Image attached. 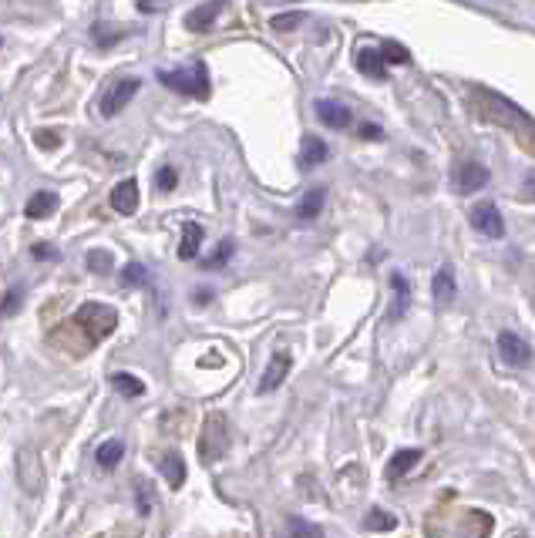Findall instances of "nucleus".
<instances>
[{
    "label": "nucleus",
    "instance_id": "obj_1",
    "mask_svg": "<svg viewBox=\"0 0 535 538\" xmlns=\"http://www.w3.org/2000/svg\"><path fill=\"white\" fill-rule=\"evenodd\" d=\"M472 101L478 105V111H482V118H488V122H498L505 128H519V132H532V118L525 115V111L519 105H512L509 98L495 95V91H475Z\"/></svg>",
    "mask_w": 535,
    "mask_h": 538
},
{
    "label": "nucleus",
    "instance_id": "obj_2",
    "mask_svg": "<svg viewBox=\"0 0 535 538\" xmlns=\"http://www.w3.org/2000/svg\"><path fill=\"white\" fill-rule=\"evenodd\" d=\"M159 81L165 88L179 91V95H192V98H209V71L206 61H196L189 71H159Z\"/></svg>",
    "mask_w": 535,
    "mask_h": 538
},
{
    "label": "nucleus",
    "instance_id": "obj_3",
    "mask_svg": "<svg viewBox=\"0 0 535 538\" xmlns=\"http://www.w3.org/2000/svg\"><path fill=\"white\" fill-rule=\"evenodd\" d=\"M75 323L88 333L91 343H98V340H105V337H112V333H115L118 313L112 310V306H105V303H85L78 310Z\"/></svg>",
    "mask_w": 535,
    "mask_h": 538
},
{
    "label": "nucleus",
    "instance_id": "obj_4",
    "mask_svg": "<svg viewBox=\"0 0 535 538\" xmlns=\"http://www.w3.org/2000/svg\"><path fill=\"white\" fill-rule=\"evenodd\" d=\"M138 88H142V81L138 78H122V81H115L112 88L101 95V101H98V111L105 118H115L118 111H122L128 101H132L135 95H138Z\"/></svg>",
    "mask_w": 535,
    "mask_h": 538
},
{
    "label": "nucleus",
    "instance_id": "obj_5",
    "mask_svg": "<svg viewBox=\"0 0 535 538\" xmlns=\"http://www.w3.org/2000/svg\"><path fill=\"white\" fill-rule=\"evenodd\" d=\"M226 444H229L226 421L219 414L206 417V428H202V461H206V465L209 461H219L226 451Z\"/></svg>",
    "mask_w": 535,
    "mask_h": 538
},
{
    "label": "nucleus",
    "instance_id": "obj_6",
    "mask_svg": "<svg viewBox=\"0 0 535 538\" xmlns=\"http://www.w3.org/2000/svg\"><path fill=\"white\" fill-rule=\"evenodd\" d=\"M472 226H475V233H482L488 239L505 236V219H502V212H498L495 202H482V206L472 209Z\"/></svg>",
    "mask_w": 535,
    "mask_h": 538
},
{
    "label": "nucleus",
    "instance_id": "obj_7",
    "mask_svg": "<svg viewBox=\"0 0 535 538\" xmlns=\"http://www.w3.org/2000/svg\"><path fill=\"white\" fill-rule=\"evenodd\" d=\"M498 357L505 360L509 367H525L532 360V347L525 343L519 333H498Z\"/></svg>",
    "mask_w": 535,
    "mask_h": 538
},
{
    "label": "nucleus",
    "instance_id": "obj_8",
    "mask_svg": "<svg viewBox=\"0 0 535 538\" xmlns=\"http://www.w3.org/2000/svg\"><path fill=\"white\" fill-rule=\"evenodd\" d=\"M313 111H317L320 122L327 128H334V132H344V128H350V122H354V111L334 98H320L317 105H313Z\"/></svg>",
    "mask_w": 535,
    "mask_h": 538
},
{
    "label": "nucleus",
    "instance_id": "obj_9",
    "mask_svg": "<svg viewBox=\"0 0 535 538\" xmlns=\"http://www.w3.org/2000/svg\"><path fill=\"white\" fill-rule=\"evenodd\" d=\"M488 185V169L478 162H465L461 169L455 172V192L458 196H475Z\"/></svg>",
    "mask_w": 535,
    "mask_h": 538
},
{
    "label": "nucleus",
    "instance_id": "obj_10",
    "mask_svg": "<svg viewBox=\"0 0 535 538\" xmlns=\"http://www.w3.org/2000/svg\"><path fill=\"white\" fill-rule=\"evenodd\" d=\"M287 374H290V354H287V350H276L270 367H266V374L260 380V394H273L276 387L287 380Z\"/></svg>",
    "mask_w": 535,
    "mask_h": 538
},
{
    "label": "nucleus",
    "instance_id": "obj_11",
    "mask_svg": "<svg viewBox=\"0 0 535 538\" xmlns=\"http://www.w3.org/2000/svg\"><path fill=\"white\" fill-rule=\"evenodd\" d=\"M223 0H209V4H199L196 11H189L186 14V27L189 31H196V34H202V31H209L212 24H216V17L223 14Z\"/></svg>",
    "mask_w": 535,
    "mask_h": 538
},
{
    "label": "nucleus",
    "instance_id": "obj_12",
    "mask_svg": "<svg viewBox=\"0 0 535 538\" xmlns=\"http://www.w3.org/2000/svg\"><path fill=\"white\" fill-rule=\"evenodd\" d=\"M357 71H361L364 78L384 81V74H387V61H384L381 48H364V51H357Z\"/></svg>",
    "mask_w": 535,
    "mask_h": 538
},
{
    "label": "nucleus",
    "instance_id": "obj_13",
    "mask_svg": "<svg viewBox=\"0 0 535 538\" xmlns=\"http://www.w3.org/2000/svg\"><path fill=\"white\" fill-rule=\"evenodd\" d=\"M112 209L122 212V216H132V212L138 209V185L135 179H125L118 182L112 189Z\"/></svg>",
    "mask_w": 535,
    "mask_h": 538
},
{
    "label": "nucleus",
    "instance_id": "obj_14",
    "mask_svg": "<svg viewBox=\"0 0 535 538\" xmlns=\"http://www.w3.org/2000/svg\"><path fill=\"white\" fill-rule=\"evenodd\" d=\"M431 293H435V303H438V306L455 303L458 286H455V273H451L448 266H441L438 273H435V280H431Z\"/></svg>",
    "mask_w": 535,
    "mask_h": 538
},
{
    "label": "nucleus",
    "instance_id": "obj_15",
    "mask_svg": "<svg viewBox=\"0 0 535 538\" xmlns=\"http://www.w3.org/2000/svg\"><path fill=\"white\" fill-rule=\"evenodd\" d=\"M327 142H320L317 135H303L300 142V165L303 169H317L320 162H327Z\"/></svg>",
    "mask_w": 535,
    "mask_h": 538
},
{
    "label": "nucleus",
    "instance_id": "obj_16",
    "mask_svg": "<svg viewBox=\"0 0 535 538\" xmlns=\"http://www.w3.org/2000/svg\"><path fill=\"white\" fill-rule=\"evenodd\" d=\"M159 471L169 481V488H182V481H186V461L179 458L175 451H165L159 458Z\"/></svg>",
    "mask_w": 535,
    "mask_h": 538
},
{
    "label": "nucleus",
    "instance_id": "obj_17",
    "mask_svg": "<svg viewBox=\"0 0 535 538\" xmlns=\"http://www.w3.org/2000/svg\"><path fill=\"white\" fill-rule=\"evenodd\" d=\"M418 461H421V451H418V448H404V451H398L391 461H387V478L398 481L401 475H408V471H411L414 465H418Z\"/></svg>",
    "mask_w": 535,
    "mask_h": 538
},
{
    "label": "nucleus",
    "instance_id": "obj_18",
    "mask_svg": "<svg viewBox=\"0 0 535 538\" xmlns=\"http://www.w3.org/2000/svg\"><path fill=\"white\" fill-rule=\"evenodd\" d=\"M54 209H58V196H54V192H34L31 202L24 206V216L27 219H48Z\"/></svg>",
    "mask_w": 535,
    "mask_h": 538
},
{
    "label": "nucleus",
    "instance_id": "obj_19",
    "mask_svg": "<svg viewBox=\"0 0 535 538\" xmlns=\"http://www.w3.org/2000/svg\"><path fill=\"white\" fill-rule=\"evenodd\" d=\"M391 286H394V306H391V320H401L408 313V303H411V286L404 280L401 273L391 276Z\"/></svg>",
    "mask_w": 535,
    "mask_h": 538
},
{
    "label": "nucleus",
    "instance_id": "obj_20",
    "mask_svg": "<svg viewBox=\"0 0 535 538\" xmlns=\"http://www.w3.org/2000/svg\"><path fill=\"white\" fill-rule=\"evenodd\" d=\"M202 246V226L199 222H186L182 229V243H179V259H196Z\"/></svg>",
    "mask_w": 535,
    "mask_h": 538
},
{
    "label": "nucleus",
    "instance_id": "obj_21",
    "mask_svg": "<svg viewBox=\"0 0 535 538\" xmlns=\"http://www.w3.org/2000/svg\"><path fill=\"white\" fill-rule=\"evenodd\" d=\"M320 209H324V189H310L307 196H303L300 206H297V216L300 219H317Z\"/></svg>",
    "mask_w": 535,
    "mask_h": 538
},
{
    "label": "nucleus",
    "instance_id": "obj_22",
    "mask_svg": "<svg viewBox=\"0 0 535 538\" xmlns=\"http://www.w3.org/2000/svg\"><path fill=\"white\" fill-rule=\"evenodd\" d=\"M122 454H125V444L122 441H105L98 448V465L101 468H115L118 461H122Z\"/></svg>",
    "mask_w": 535,
    "mask_h": 538
},
{
    "label": "nucleus",
    "instance_id": "obj_23",
    "mask_svg": "<svg viewBox=\"0 0 535 538\" xmlns=\"http://www.w3.org/2000/svg\"><path fill=\"white\" fill-rule=\"evenodd\" d=\"M364 525L374 528V532H391V528H398V518L391 512H384V508H374V512H367Z\"/></svg>",
    "mask_w": 535,
    "mask_h": 538
},
{
    "label": "nucleus",
    "instance_id": "obj_24",
    "mask_svg": "<svg viewBox=\"0 0 535 538\" xmlns=\"http://www.w3.org/2000/svg\"><path fill=\"white\" fill-rule=\"evenodd\" d=\"M303 24V11H287V14H273L270 27L276 34H287V31H297V27Z\"/></svg>",
    "mask_w": 535,
    "mask_h": 538
},
{
    "label": "nucleus",
    "instance_id": "obj_25",
    "mask_svg": "<svg viewBox=\"0 0 535 538\" xmlns=\"http://www.w3.org/2000/svg\"><path fill=\"white\" fill-rule=\"evenodd\" d=\"M112 384H115L125 397H142V394H145V384H142L138 377H132V374H115Z\"/></svg>",
    "mask_w": 535,
    "mask_h": 538
},
{
    "label": "nucleus",
    "instance_id": "obj_26",
    "mask_svg": "<svg viewBox=\"0 0 535 538\" xmlns=\"http://www.w3.org/2000/svg\"><path fill=\"white\" fill-rule=\"evenodd\" d=\"M381 54H384L387 64H411V51L401 48L398 41H384L381 44Z\"/></svg>",
    "mask_w": 535,
    "mask_h": 538
},
{
    "label": "nucleus",
    "instance_id": "obj_27",
    "mask_svg": "<svg viewBox=\"0 0 535 538\" xmlns=\"http://www.w3.org/2000/svg\"><path fill=\"white\" fill-rule=\"evenodd\" d=\"M112 266H115V259H112V253H105V249H91L88 253L91 273H112Z\"/></svg>",
    "mask_w": 535,
    "mask_h": 538
},
{
    "label": "nucleus",
    "instance_id": "obj_28",
    "mask_svg": "<svg viewBox=\"0 0 535 538\" xmlns=\"http://www.w3.org/2000/svg\"><path fill=\"white\" fill-rule=\"evenodd\" d=\"M145 280H149V273H145L142 263H128L122 269V286H145Z\"/></svg>",
    "mask_w": 535,
    "mask_h": 538
},
{
    "label": "nucleus",
    "instance_id": "obj_29",
    "mask_svg": "<svg viewBox=\"0 0 535 538\" xmlns=\"http://www.w3.org/2000/svg\"><path fill=\"white\" fill-rule=\"evenodd\" d=\"M290 538H324V528L303 522V518H293V522H290Z\"/></svg>",
    "mask_w": 535,
    "mask_h": 538
},
{
    "label": "nucleus",
    "instance_id": "obj_30",
    "mask_svg": "<svg viewBox=\"0 0 535 538\" xmlns=\"http://www.w3.org/2000/svg\"><path fill=\"white\" fill-rule=\"evenodd\" d=\"M229 256H233V239H223V243H219V253L212 256L206 266H209V269H219V266H226V259H229Z\"/></svg>",
    "mask_w": 535,
    "mask_h": 538
},
{
    "label": "nucleus",
    "instance_id": "obj_31",
    "mask_svg": "<svg viewBox=\"0 0 535 538\" xmlns=\"http://www.w3.org/2000/svg\"><path fill=\"white\" fill-rule=\"evenodd\" d=\"M138 512L149 515L152 512V488L145 481H138Z\"/></svg>",
    "mask_w": 535,
    "mask_h": 538
},
{
    "label": "nucleus",
    "instance_id": "obj_32",
    "mask_svg": "<svg viewBox=\"0 0 535 538\" xmlns=\"http://www.w3.org/2000/svg\"><path fill=\"white\" fill-rule=\"evenodd\" d=\"M17 303H21V290H11V293L4 296V317H14Z\"/></svg>",
    "mask_w": 535,
    "mask_h": 538
},
{
    "label": "nucleus",
    "instance_id": "obj_33",
    "mask_svg": "<svg viewBox=\"0 0 535 538\" xmlns=\"http://www.w3.org/2000/svg\"><path fill=\"white\" fill-rule=\"evenodd\" d=\"M34 138H38L41 148H58V145H61V135H58V132H38Z\"/></svg>",
    "mask_w": 535,
    "mask_h": 538
},
{
    "label": "nucleus",
    "instance_id": "obj_34",
    "mask_svg": "<svg viewBox=\"0 0 535 538\" xmlns=\"http://www.w3.org/2000/svg\"><path fill=\"white\" fill-rule=\"evenodd\" d=\"M155 185H159V189H165V192H169L172 185H175V172H172V169H162V172H159V179H155Z\"/></svg>",
    "mask_w": 535,
    "mask_h": 538
},
{
    "label": "nucleus",
    "instance_id": "obj_35",
    "mask_svg": "<svg viewBox=\"0 0 535 538\" xmlns=\"http://www.w3.org/2000/svg\"><path fill=\"white\" fill-rule=\"evenodd\" d=\"M34 256H38V259H58V249H54V246H34Z\"/></svg>",
    "mask_w": 535,
    "mask_h": 538
},
{
    "label": "nucleus",
    "instance_id": "obj_36",
    "mask_svg": "<svg viewBox=\"0 0 535 538\" xmlns=\"http://www.w3.org/2000/svg\"><path fill=\"white\" fill-rule=\"evenodd\" d=\"M522 196H525V199H535V172H532V175H525V182H522Z\"/></svg>",
    "mask_w": 535,
    "mask_h": 538
},
{
    "label": "nucleus",
    "instance_id": "obj_37",
    "mask_svg": "<svg viewBox=\"0 0 535 538\" xmlns=\"http://www.w3.org/2000/svg\"><path fill=\"white\" fill-rule=\"evenodd\" d=\"M361 135H364V138H381V128H377V125H364Z\"/></svg>",
    "mask_w": 535,
    "mask_h": 538
}]
</instances>
